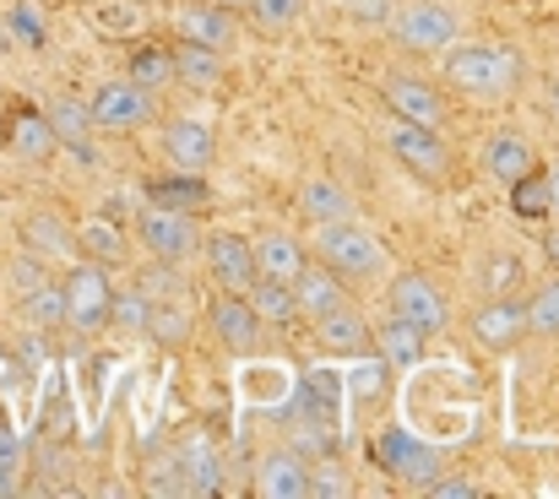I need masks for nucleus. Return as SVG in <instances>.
<instances>
[{
    "instance_id": "nucleus-1",
    "label": "nucleus",
    "mask_w": 559,
    "mask_h": 499,
    "mask_svg": "<svg viewBox=\"0 0 559 499\" xmlns=\"http://www.w3.org/2000/svg\"><path fill=\"white\" fill-rule=\"evenodd\" d=\"M445 82L467 98H506L522 87V55L511 44H462L445 49Z\"/></svg>"
},
{
    "instance_id": "nucleus-2",
    "label": "nucleus",
    "mask_w": 559,
    "mask_h": 499,
    "mask_svg": "<svg viewBox=\"0 0 559 499\" xmlns=\"http://www.w3.org/2000/svg\"><path fill=\"white\" fill-rule=\"evenodd\" d=\"M316 256L343 277V283H380L391 272L385 245L374 239L370 228H359L354 217L343 223H316Z\"/></svg>"
},
{
    "instance_id": "nucleus-3",
    "label": "nucleus",
    "mask_w": 559,
    "mask_h": 499,
    "mask_svg": "<svg viewBox=\"0 0 559 499\" xmlns=\"http://www.w3.org/2000/svg\"><path fill=\"white\" fill-rule=\"evenodd\" d=\"M385 33H391L402 49H413V55H440V49H451V44L462 38V22H456V11L440 5V0H396Z\"/></svg>"
},
{
    "instance_id": "nucleus-4",
    "label": "nucleus",
    "mask_w": 559,
    "mask_h": 499,
    "mask_svg": "<svg viewBox=\"0 0 559 499\" xmlns=\"http://www.w3.org/2000/svg\"><path fill=\"white\" fill-rule=\"evenodd\" d=\"M60 294H66V326H76L82 336H93V332L109 326V299H115L109 266H98V261L71 266L66 283H60Z\"/></svg>"
},
{
    "instance_id": "nucleus-5",
    "label": "nucleus",
    "mask_w": 559,
    "mask_h": 499,
    "mask_svg": "<svg viewBox=\"0 0 559 499\" xmlns=\"http://www.w3.org/2000/svg\"><path fill=\"white\" fill-rule=\"evenodd\" d=\"M385 147L396 153V164L429 185H445L451 179V147L440 142L435 126H413V120H391L385 126Z\"/></svg>"
},
{
    "instance_id": "nucleus-6",
    "label": "nucleus",
    "mask_w": 559,
    "mask_h": 499,
    "mask_svg": "<svg viewBox=\"0 0 559 499\" xmlns=\"http://www.w3.org/2000/svg\"><path fill=\"white\" fill-rule=\"evenodd\" d=\"M385 305H391L396 321L418 326L424 336H435V332L451 326V305H445V294H440L424 272H396L391 288H385Z\"/></svg>"
},
{
    "instance_id": "nucleus-7",
    "label": "nucleus",
    "mask_w": 559,
    "mask_h": 499,
    "mask_svg": "<svg viewBox=\"0 0 559 499\" xmlns=\"http://www.w3.org/2000/svg\"><path fill=\"white\" fill-rule=\"evenodd\" d=\"M136 245L153 256V261H169V266H186L201 245L190 212H169V206H142L136 212Z\"/></svg>"
},
{
    "instance_id": "nucleus-8",
    "label": "nucleus",
    "mask_w": 559,
    "mask_h": 499,
    "mask_svg": "<svg viewBox=\"0 0 559 499\" xmlns=\"http://www.w3.org/2000/svg\"><path fill=\"white\" fill-rule=\"evenodd\" d=\"M374 462H380L391 478H402L407 489H424V484L440 478V467H445L440 445H429V440H418V435H407V429H380Z\"/></svg>"
},
{
    "instance_id": "nucleus-9",
    "label": "nucleus",
    "mask_w": 559,
    "mask_h": 499,
    "mask_svg": "<svg viewBox=\"0 0 559 499\" xmlns=\"http://www.w3.org/2000/svg\"><path fill=\"white\" fill-rule=\"evenodd\" d=\"M87 115H93V131H136V126L158 120V93L136 87L131 76L126 82H104L87 98Z\"/></svg>"
},
{
    "instance_id": "nucleus-10",
    "label": "nucleus",
    "mask_w": 559,
    "mask_h": 499,
    "mask_svg": "<svg viewBox=\"0 0 559 499\" xmlns=\"http://www.w3.org/2000/svg\"><path fill=\"white\" fill-rule=\"evenodd\" d=\"M206 272H212V283H217L223 294H250V283L261 277L250 239H245V234H228V228H217V234L206 239Z\"/></svg>"
},
{
    "instance_id": "nucleus-11",
    "label": "nucleus",
    "mask_w": 559,
    "mask_h": 499,
    "mask_svg": "<svg viewBox=\"0 0 559 499\" xmlns=\"http://www.w3.org/2000/svg\"><path fill=\"white\" fill-rule=\"evenodd\" d=\"M473 336H478V347H489V353L516 347V342L527 336V305H522L516 294H489V305H478V316H473Z\"/></svg>"
},
{
    "instance_id": "nucleus-12",
    "label": "nucleus",
    "mask_w": 559,
    "mask_h": 499,
    "mask_svg": "<svg viewBox=\"0 0 559 499\" xmlns=\"http://www.w3.org/2000/svg\"><path fill=\"white\" fill-rule=\"evenodd\" d=\"M164 158H169L175 168H186V174H206L212 158H217V136H212V126L195 120V115H175V120L164 126Z\"/></svg>"
},
{
    "instance_id": "nucleus-13",
    "label": "nucleus",
    "mask_w": 559,
    "mask_h": 499,
    "mask_svg": "<svg viewBox=\"0 0 559 499\" xmlns=\"http://www.w3.org/2000/svg\"><path fill=\"white\" fill-rule=\"evenodd\" d=\"M212 332H217V342H223L234 358H245V353L261 347L266 326H261V316L250 310L245 294H217V299H212Z\"/></svg>"
},
{
    "instance_id": "nucleus-14",
    "label": "nucleus",
    "mask_w": 559,
    "mask_h": 499,
    "mask_svg": "<svg viewBox=\"0 0 559 499\" xmlns=\"http://www.w3.org/2000/svg\"><path fill=\"white\" fill-rule=\"evenodd\" d=\"M380 98H385V109L396 115V120H413V126H445V98L424 82V76H385V87H380Z\"/></svg>"
},
{
    "instance_id": "nucleus-15",
    "label": "nucleus",
    "mask_w": 559,
    "mask_h": 499,
    "mask_svg": "<svg viewBox=\"0 0 559 499\" xmlns=\"http://www.w3.org/2000/svg\"><path fill=\"white\" fill-rule=\"evenodd\" d=\"M175 33L190 38V44H206V49H228V44L239 38V22H234V11L217 5V0H186V5L175 11Z\"/></svg>"
},
{
    "instance_id": "nucleus-16",
    "label": "nucleus",
    "mask_w": 559,
    "mask_h": 499,
    "mask_svg": "<svg viewBox=\"0 0 559 499\" xmlns=\"http://www.w3.org/2000/svg\"><path fill=\"white\" fill-rule=\"evenodd\" d=\"M294 299H299V316H305V321L354 305V299H348V283H343L326 261H305V272L294 277Z\"/></svg>"
},
{
    "instance_id": "nucleus-17",
    "label": "nucleus",
    "mask_w": 559,
    "mask_h": 499,
    "mask_svg": "<svg viewBox=\"0 0 559 499\" xmlns=\"http://www.w3.org/2000/svg\"><path fill=\"white\" fill-rule=\"evenodd\" d=\"M305 478H310V462L294 445H283V451H266L255 462V484L250 489L261 499H305Z\"/></svg>"
},
{
    "instance_id": "nucleus-18",
    "label": "nucleus",
    "mask_w": 559,
    "mask_h": 499,
    "mask_svg": "<svg viewBox=\"0 0 559 499\" xmlns=\"http://www.w3.org/2000/svg\"><path fill=\"white\" fill-rule=\"evenodd\" d=\"M250 250H255V272L261 277H277V283H294L299 272H305V245L288 234V228H266V234H255L250 239Z\"/></svg>"
},
{
    "instance_id": "nucleus-19",
    "label": "nucleus",
    "mask_w": 559,
    "mask_h": 499,
    "mask_svg": "<svg viewBox=\"0 0 559 499\" xmlns=\"http://www.w3.org/2000/svg\"><path fill=\"white\" fill-rule=\"evenodd\" d=\"M169 55H175V87L212 93V87L223 82V49H206V44H190V38H180Z\"/></svg>"
},
{
    "instance_id": "nucleus-20",
    "label": "nucleus",
    "mask_w": 559,
    "mask_h": 499,
    "mask_svg": "<svg viewBox=\"0 0 559 499\" xmlns=\"http://www.w3.org/2000/svg\"><path fill=\"white\" fill-rule=\"evenodd\" d=\"M299 212H305L310 223H343V217H354V195H348V185H337L332 174H316V179H305V190H299Z\"/></svg>"
},
{
    "instance_id": "nucleus-21",
    "label": "nucleus",
    "mask_w": 559,
    "mask_h": 499,
    "mask_svg": "<svg viewBox=\"0 0 559 499\" xmlns=\"http://www.w3.org/2000/svg\"><path fill=\"white\" fill-rule=\"evenodd\" d=\"M316 336H321V347H332V353H343V358L370 353V326H365V316H359L354 305H343V310H332V316H316Z\"/></svg>"
},
{
    "instance_id": "nucleus-22",
    "label": "nucleus",
    "mask_w": 559,
    "mask_h": 499,
    "mask_svg": "<svg viewBox=\"0 0 559 499\" xmlns=\"http://www.w3.org/2000/svg\"><path fill=\"white\" fill-rule=\"evenodd\" d=\"M424 342H429V336L418 332V326H407V321H396V316H385L370 336V347L391 364V369H413V364L424 358Z\"/></svg>"
},
{
    "instance_id": "nucleus-23",
    "label": "nucleus",
    "mask_w": 559,
    "mask_h": 499,
    "mask_svg": "<svg viewBox=\"0 0 559 499\" xmlns=\"http://www.w3.org/2000/svg\"><path fill=\"white\" fill-rule=\"evenodd\" d=\"M245 299H250V310L261 316V326H294V321H299V299H294V283H277V277H255Z\"/></svg>"
},
{
    "instance_id": "nucleus-24",
    "label": "nucleus",
    "mask_w": 559,
    "mask_h": 499,
    "mask_svg": "<svg viewBox=\"0 0 559 499\" xmlns=\"http://www.w3.org/2000/svg\"><path fill=\"white\" fill-rule=\"evenodd\" d=\"M175 462H180V484H186V495H217L223 484V462H217V451L206 445V440H190L175 451Z\"/></svg>"
},
{
    "instance_id": "nucleus-25",
    "label": "nucleus",
    "mask_w": 559,
    "mask_h": 499,
    "mask_svg": "<svg viewBox=\"0 0 559 499\" xmlns=\"http://www.w3.org/2000/svg\"><path fill=\"white\" fill-rule=\"evenodd\" d=\"M527 168H533V147H527L516 131H495V136H489V147H484V174H489V179L511 185V179L527 174Z\"/></svg>"
},
{
    "instance_id": "nucleus-26",
    "label": "nucleus",
    "mask_w": 559,
    "mask_h": 499,
    "mask_svg": "<svg viewBox=\"0 0 559 499\" xmlns=\"http://www.w3.org/2000/svg\"><path fill=\"white\" fill-rule=\"evenodd\" d=\"M76 245H82V250H87V261H98V266H120V261H126V250H131L115 217H87V223L76 228Z\"/></svg>"
},
{
    "instance_id": "nucleus-27",
    "label": "nucleus",
    "mask_w": 559,
    "mask_h": 499,
    "mask_svg": "<svg viewBox=\"0 0 559 499\" xmlns=\"http://www.w3.org/2000/svg\"><path fill=\"white\" fill-rule=\"evenodd\" d=\"M147 206L195 212V206H206V179H201V174H180V179H147Z\"/></svg>"
},
{
    "instance_id": "nucleus-28",
    "label": "nucleus",
    "mask_w": 559,
    "mask_h": 499,
    "mask_svg": "<svg viewBox=\"0 0 559 499\" xmlns=\"http://www.w3.org/2000/svg\"><path fill=\"white\" fill-rule=\"evenodd\" d=\"M44 120H49V131H55L60 147H82V142L93 136V115H87L82 98H55Z\"/></svg>"
},
{
    "instance_id": "nucleus-29",
    "label": "nucleus",
    "mask_w": 559,
    "mask_h": 499,
    "mask_svg": "<svg viewBox=\"0 0 559 499\" xmlns=\"http://www.w3.org/2000/svg\"><path fill=\"white\" fill-rule=\"evenodd\" d=\"M27 250H33V256H44V261H66V266H71L76 239H71L49 212H33V217H27Z\"/></svg>"
},
{
    "instance_id": "nucleus-30",
    "label": "nucleus",
    "mask_w": 559,
    "mask_h": 499,
    "mask_svg": "<svg viewBox=\"0 0 559 499\" xmlns=\"http://www.w3.org/2000/svg\"><path fill=\"white\" fill-rule=\"evenodd\" d=\"M131 82H136V87H147V93L175 87V55H169V49H158V44L136 49V55H131Z\"/></svg>"
},
{
    "instance_id": "nucleus-31",
    "label": "nucleus",
    "mask_w": 559,
    "mask_h": 499,
    "mask_svg": "<svg viewBox=\"0 0 559 499\" xmlns=\"http://www.w3.org/2000/svg\"><path fill=\"white\" fill-rule=\"evenodd\" d=\"M147 336H158V347H180L190 336V310L186 299H158L147 316Z\"/></svg>"
},
{
    "instance_id": "nucleus-32",
    "label": "nucleus",
    "mask_w": 559,
    "mask_h": 499,
    "mask_svg": "<svg viewBox=\"0 0 559 499\" xmlns=\"http://www.w3.org/2000/svg\"><path fill=\"white\" fill-rule=\"evenodd\" d=\"M11 147L22 153V158H49L60 142H55V131H49V120L44 115H16V126H11Z\"/></svg>"
},
{
    "instance_id": "nucleus-33",
    "label": "nucleus",
    "mask_w": 559,
    "mask_h": 499,
    "mask_svg": "<svg viewBox=\"0 0 559 499\" xmlns=\"http://www.w3.org/2000/svg\"><path fill=\"white\" fill-rule=\"evenodd\" d=\"M511 206L516 217H549V174L544 168H527L511 179Z\"/></svg>"
},
{
    "instance_id": "nucleus-34",
    "label": "nucleus",
    "mask_w": 559,
    "mask_h": 499,
    "mask_svg": "<svg viewBox=\"0 0 559 499\" xmlns=\"http://www.w3.org/2000/svg\"><path fill=\"white\" fill-rule=\"evenodd\" d=\"M22 310H27V321L44 326V332H49V326H66V294H60V283L44 277L38 288H27V294H22Z\"/></svg>"
},
{
    "instance_id": "nucleus-35",
    "label": "nucleus",
    "mask_w": 559,
    "mask_h": 499,
    "mask_svg": "<svg viewBox=\"0 0 559 499\" xmlns=\"http://www.w3.org/2000/svg\"><path fill=\"white\" fill-rule=\"evenodd\" d=\"M147 316H153V299H147L142 288H120V294L109 299V326H120V332L147 336Z\"/></svg>"
},
{
    "instance_id": "nucleus-36",
    "label": "nucleus",
    "mask_w": 559,
    "mask_h": 499,
    "mask_svg": "<svg viewBox=\"0 0 559 499\" xmlns=\"http://www.w3.org/2000/svg\"><path fill=\"white\" fill-rule=\"evenodd\" d=\"M93 27L126 38V33H142V27H147V11L131 5V0H98V5H93Z\"/></svg>"
},
{
    "instance_id": "nucleus-37",
    "label": "nucleus",
    "mask_w": 559,
    "mask_h": 499,
    "mask_svg": "<svg viewBox=\"0 0 559 499\" xmlns=\"http://www.w3.org/2000/svg\"><path fill=\"white\" fill-rule=\"evenodd\" d=\"M354 495V484H348V473L332 462V456H321V462H310V478H305V499H348Z\"/></svg>"
},
{
    "instance_id": "nucleus-38",
    "label": "nucleus",
    "mask_w": 559,
    "mask_h": 499,
    "mask_svg": "<svg viewBox=\"0 0 559 499\" xmlns=\"http://www.w3.org/2000/svg\"><path fill=\"white\" fill-rule=\"evenodd\" d=\"M266 33H288L294 22H305V11H310V0H250L245 5Z\"/></svg>"
},
{
    "instance_id": "nucleus-39",
    "label": "nucleus",
    "mask_w": 559,
    "mask_h": 499,
    "mask_svg": "<svg viewBox=\"0 0 559 499\" xmlns=\"http://www.w3.org/2000/svg\"><path fill=\"white\" fill-rule=\"evenodd\" d=\"M527 332H538V336H555L559 332V272L527 299Z\"/></svg>"
},
{
    "instance_id": "nucleus-40",
    "label": "nucleus",
    "mask_w": 559,
    "mask_h": 499,
    "mask_svg": "<svg viewBox=\"0 0 559 499\" xmlns=\"http://www.w3.org/2000/svg\"><path fill=\"white\" fill-rule=\"evenodd\" d=\"M136 288L158 305V299H186V283H180V266H169V261H153V266H142V277H136Z\"/></svg>"
},
{
    "instance_id": "nucleus-41",
    "label": "nucleus",
    "mask_w": 559,
    "mask_h": 499,
    "mask_svg": "<svg viewBox=\"0 0 559 499\" xmlns=\"http://www.w3.org/2000/svg\"><path fill=\"white\" fill-rule=\"evenodd\" d=\"M484 283H489V294H511V288L522 283V261H516V256H489Z\"/></svg>"
},
{
    "instance_id": "nucleus-42",
    "label": "nucleus",
    "mask_w": 559,
    "mask_h": 499,
    "mask_svg": "<svg viewBox=\"0 0 559 499\" xmlns=\"http://www.w3.org/2000/svg\"><path fill=\"white\" fill-rule=\"evenodd\" d=\"M354 22H370V27H385L391 22V11H396V0H337Z\"/></svg>"
},
{
    "instance_id": "nucleus-43",
    "label": "nucleus",
    "mask_w": 559,
    "mask_h": 499,
    "mask_svg": "<svg viewBox=\"0 0 559 499\" xmlns=\"http://www.w3.org/2000/svg\"><path fill=\"white\" fill-rule=\"evenodd\" d=\"M11 33L27 44V49H44L49 38H44V22H38V11H27V5H16L11 11Z\"/></svg>"
},
{
    "instance_id": "nucleus-44",
    "label": "nucleus",
    "mask_w": 559,
    "mask_h": 499,
    "mask_svg": "<svg viewBox=\"0 0 559 499\" xmlns=\"http://www.w3.org/2000/svg\"><path fill=\"white\" fill-rule=\"evenodd\" d=\"M418 495H429V499H478V484H467V478H429Z\"/></svg>"
},
{
    "instance_id": "nucleus-45",
    "label": "nucleus",
    "mask_w": 559,
    "mask_h": 499,
    "mask_svg": "<svg viewBox=\"0 0 559 499\" xmlns=\"http://www.w3.org/2000/svg\"><path fill=\"white\" fill-rule=\"evenodd\" d=\"M11 283H16L22 294H27V288H38V283H44V256H33V250H27V256L11 266Z\"/></svg>"
},
{
    "instance_id": "nucleus-46",
    "label": "nucleus",
    "mask_w": 559,
    "mask_h": 499,
    "mask_svg": "<svg viewBox=\"0 0 559 499\" xmlns=\"http://www.w3.org/2000/svg\"><path fill=\"white\" fill-rule=\"evenodd\" d=\"M0 495H16V451H0Z\"/></svg>"
},
{
    "instance_id": "nucleus-47",
    "label": "nucleus",
    "mask_w": 559,
    "mask_h": 499,
    "mask_svg": "<svg viewBox=\"0 0 559 499\" xmlns=\"http://www.w3.org/2000/svg\"><path fill=\"white\" fill-rule=\"evenodd\" d=\"M549 217H559V158H549Z\"/></svg>"
},
{
    "instance_id": "nucleus-48",
    "label": "nucleus",
    "mask_w": 559,
    "mask_h": 499,
    "mask_svg": "<svg viewBox=\"0 0 559 499\" xmlns=\"http://www.w3.org/2000/svg\"><path fill=\"white\" fill-rule=\"evenodd\" d=\"M544 261H549V266L559 272V223L549 228V234H544Z\"/></svg>"
},
{
    "instance_id": "nucleus-49",
    "label": "nucleus",
    "mask_w": 559,
    "mask_h": 499,
    "mask_svg": "<svg viewBox=\"0 0 559 499\" xmlns=\"http://www.w3.org/2000/svg\"><path fill=\"white\" fill-rule=\"evenodd\" d=\"M217 5H228V11H245V5H250V0H217Z\"/></svg>"
},
{
    "instance_id": "nucleus-50",
    "label": "nucleus",
    "mask_w": 559,
    "mask_h": 499,
    "mask_svg": "<svg viewBox=\"0 0 559 499\" xmlns=\"http://www.w3.org/2000/svg\"><path fill=\"white\" fill-rule=\"evenodd\" d=\"M549 104H555V115H559V82H555V87H549Z\"/></svg>"
}]
</instances>
